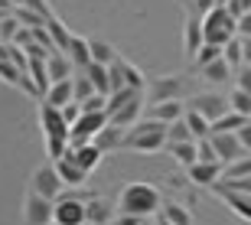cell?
<instances>
[{"mask_svg": "<svg viewBox=\"0 0 251 225\" xmlns=\"http://www.w3.org/2000/svg\"><path fill=\"white\" fill-rule=\"evenodd\" d=\"M39 127L46 134V153L49 160H59L69 150V134H72V124L62 118V108L43 101L39 104Z\"/></svg>", "mask_w": 251, "mask_h": 225, "instance_id": "obj_1", "label": "cell"}, {"mask_svg": "<svg viewBox=\"0 0 251 225\" xmlns=\"http://www.w3.org/2000/svg\"><path fill=\"white\" fill-rule=\"evenodd\" d=\"M160 206H163V196L153 183H127L118 196V212H127V216L150 219L153 212H160Z\"/></svg>", "mask_w": 251, "mask_h": 225, "instance_id": "obj_2", "label": "cell"}, {"mask_svg": "<svg viewBox=\"0 0 251 225\" xmlns=\"http://www.w3.org/2000/svg\"><path fill=\"white\" fill-rule=\"evenodd\" d=\"M167 147V124L157 118H140L137 124H130L124 134V150H140V153H157Z\"/></svg>", "mask_w": 251, "mask_h": 225, "instance_id": "obj_3", "label": "cell"}, {"mask_svg": "<svg viewBox=\"0 0 251 225\" xmlns=\"http://www.w3.org/2000/svg\"><path fill=\"white\" fill-rule=\"evenodd\" d=\"M202 29H205V43L225 46L228 39L238 36V17H232V13H228V7H225V3H219V7H212L202 17Z\"/></svg>", "mask_w": 251, "mask_h": 225, "instance_id": "obj_4", "label": "cell"}, {"mask_svg": "<svg viewBox=\"0 0 251 225\" xmlns=\"http://www.w3.org/2000/svg\"><path fill=\"white\" fill-rule=\"evenodd\" d=\"M189 88H193V82H189V75H160V78H147V88H144V98H147V104L153 101H170V98H179V101H186L189 98Z\"/></svg>", "mask_w": 251, "mask_h": 225, "instance_id": "obj_5", "label": "cell"}, {"mask_svg": "<svg viewBox=\"0 0 251 225\" xmlns=\"http://www.w3.org/2000/svg\"><path fill=\"white\" fill-rule=\"evenodd\" d=\"M52 209H56V199L43 196L36 189H26V196H23V222L46 225V222H52Z\"/></svg>", "mask_w": 251, "mask_h": 225, "instance_id": "obj_6", "label": "cell"}, {"mask_svg": "<svg viewBox=\"0 0 251 225\" xmlns=\"http://www.w3.org/2000/svg\"><path fill=\"white\" fill-rule=\"evenodd\" d=\"M108 124V111H82V118L72 124V134H69V144L78 147V144L95 141V134Z\"/></svg>", "mask_w": 251, "mask_h": 225, "instance_id": "obj_7", "label": "cell"}, {"mask_svg": "<svg viewBox=\"0 0 251 225\" xmlns=\"http://www.w3.org/2000/svg\"><path fill=\"white\" fill-rule=\"evenodd\" d=\"M29 189H36V193H43L49 199H59L65 193V179L59 176L56 163H43V167H36V173L29 179Z\"/></svg>", "mask_w": 251, "mask_h": 225, "instance_id": "obj_8", "label": "cell"}, {"mask_svg": "<svg viewBox=\"0 0 251 225\" xmlns=\"http://www.w3.org/2000/svg\"><path fill=\"white\" fill-rule=\"evenodd\" d=\"M52 222L59 225H82L88 222V212H85V196H59L56 209H52Z\"/></svg>", "mask_w": 251, "mask_h": 225, "instance_id": "obj_9", "label": "cell"}, {"mask_svg": "<svg viewBox=\"0 0 251 225\" xmlns=\"http://www.w3.org/2000/svg\"><path fill=\"white\" fill-rule=\"evenodd\" d=\"M186 108H196V111L205 114L209 121H215V118H222V114L228 111V98H225L222 92H199V95H189L186 98Z\"/></svg>", "mask_w": 251, "mask_h": 225, "instance_id": "obj_10", "label": "cell"}, {"mask_svg": "<svg viewBox=\"0 0 251 225\" xmlns=\"http://www.w3.org/2000/svg\"><path fill=\"white\" fill-rule=\"evenodd\" d=\"M186 173H189V183H193V186L212 189L215 183L222 179L225 163H222V160H196V163H189V167H186Z\"/></svg>", "mask_w": 251, "mask_h": 225, "instance_id": "obj_11", "label": "cell"}, {"mask_svg": "<svg viewBox=\"0 0 251 225\" xmlns=\"http://www.w3.org/2000/svg\"><path fill=\"white\" fill-rule=\"evenodd\" d=\"M209 141H212V147H215V153H219L222 163H232V160H238V157L248 153L235 131H212V134H209Z\"/></svg>", "mask_w": 251, "mask_h": 225, "instance_id": "obj_12", "label": "cell"}, {"mask_svg": "<svg viewBox=\"0 0 251 225\" xmlns=\"http://www.w3.org/2000/svg\"><path fill=\"white\" fill-rule=\"evenodd\" d=\"M202 46H205L202 17H196V13H186V23H183V56L193 59Z\"/></svg>", "mask_w": 251, "mask_h": 225, "instance_id": "obj_13", "label": "cell"}, {"mask_svg": "<svg viewBox=\"0 0 251 225\" xmlns=\"http://www.w3.org/2000/svg\"><path fill=\"white\" fill-rule=\"evenodd\" d=\"M52 163H56L59 176L65 179V186H82L85 179H88V173L78 167V160H75V153H72V144H69V150H65L59 160H52Z\"/></svg>", "mask_w": 251, "mask_h": 225, "instance_id": "obj_14", "label": "cell"}, {"mask_svg": "<svg viewBox=\"0 0 251 225\" xmlns=\"http://www.w3.org/2000/svg\"><path fill=\"white\" fill-rule=\"evenodd\" d=\"M144 108H147V98H144V92H140V95H134L127 104H121V108L108 111V118H111L114 124H121V127H130V124H137V121H140Z\"/></svg>", "mask_w": 251, "mask_h": 225, "instance_id": "obj_15", "label": "cell"}, {"mask_svg": "<svg viewBox=\"0 0 251 225\" xmlns=\"http://www.w3.org/2000/svg\"><path fill=\"white\" fill-rule=\"evenodd\" d=\"M196 75H199L202 82H212V85H225V82H232L235 69L228 66V59H225V56H219V59H212V62H205L202 69H196Z\"/></svg>", "mask_w": 251, "mask_h": 225, "instance_id": "obj_16", "label": "cell"}, {"mask_svg": "<svg viewBox=\"0 0 251 225\" xmlns=\"http://www.w3.org/2000/svg\"><path fill=\"white\" fill-rule=\"evenodd\" d=\"M183 111H186V101H179V98H170V101H153V104H147V108H144V114H147V118H157V121H163V124L183 118Z\"/></svg>", "mask_w": 251, "mask_h": 225, "instance_id": "obj_17", "label": "cell"}, {"mask_svg": "<svg viewBox=\"0 0 251 225\" xmlns=\"http://www.w3.org/2000/svg\"><path fill=\"white\" fill-rule=\"evenodd\" d=\"M212 193H219L225 199V206L232 209L238 219L251 222V193H242V189H212Z\"/></svg>", "mask_w": 251, "mask_h": 225, "instance_id": "obj_18", "label": "cell"}, {"mask_svg": "<svg viewBox=\"0 0 251 225\" xmlns=\"http://www.w3.org/2000/svg\"><path fill=\"white\" fill-rule=\"evenodd\" d=\"M124 134H127V127H121V124H114L111 118H108V124H104L101 131L95 134V144L108 153V150H118V147H124Z\"/></svg>", "mask_w": 251, "mask_h": 225, "instance_id": "obj_19", "label": "cell"}, {"mask_svg": "<svg viewBox=\"0 0 251 225\" xmlns=\"http://www.w3.org/2000/svg\"><path fill=\"white\" fill-rule=\"evenodd\" d=\"M72 153H75V160H78V167H82L85 173H92V170H98V163H101V157H104V150L98 147L95 141H88V144H78V147H72Z\"/></svg>", "mask_w": 251, "mask_h": 225, "instance_id": "obj_20", "label": "cell"}, {"mask_svg": "<svg viewBox=\"0 0 251 225\" xmlns=\"http://www.w3.org/2000/svg\"><path fill=\"white\" fill-rule=\"evenodd\" d=\"M46 66H49V78H52V82H59V78H72V72H75V62L69 59V52H62V49L49 52Z\"/></svg>", "mask_w": 251, "mask_h": 225, "instance_id": "obj_21", "label": "cell"}, {"mask_svg": "<svg viewBox=\"0 0 251 225\" xmlns=\"http://www.w3.org/2000/svg\"><path fill=\"white\" fill-rule=\"evenodd\" d=\"M43 101L56 104V108H62V104H69V101H75V82H72V78H59V82H52Z\"/></svg>", "mask_w": 251, "mask_h": 225, "instance_id": "obj_22", "label": "cell"}, {"mask_svg": "<svg viewBox=\"0 0 251 225\" xmlns=\"http://www.w3.org/2000/svg\"><path fill=\"white\" fill-rule=\"evenodd\" d=\"M65 52H69V59L75 62V69H88V62H92V39L72 33V43H69Z\"/></svg>", "mask_w": 251, "mask_h": 225, "instance_id": "obj_23", "label": "cell"}, {"mask_svg": "<svg viewBox=\"0 0 251 225\" xmlns=\"http://www.w3.org/2000/svg\"><path fill=\"white\" fill-rule=\"evenodd\" d=\"M167 150L170 157L176 160L179 167H189L199 160V150H196V141H167Z\"/></svg>", "mask_w": 251, "mask_h": 225, "instance_id": "obj_24", "label": "cell"}, {"mask_svg": "<svg viewBox=\"0 0 251 225\" xmlns=\"http://www.w3.org/2000/svg\"><path fill=\"white\" fill-rule=\"evenodd\" d=\"M157 222H170V225H193V212L179 202H163L160 206V216Z\"/></svg>", "mask_w": 251, "mask_h": 225, "instance_id": "obj_25", "label": "cell"}, {"mask_svg": "<svg viewBox=\"0 0 251 225\" xmlns=\"http://www.w3.org/2000/svg\"><path fill=\"white\" fill-rule=\"evenodd\" d=\"M85 212H88V222H114V206L98 196L85 199Z\"/></svg>", "mask_w": 251, "mask_h": 225, "instance_id": "obj_26", "label": "cell"}, {"mask_svg": "<svg viewBox=\"0 0 251 225\" xmlns=\"http://www.w3.org/2000/svg\"><path fill=\"white\" fill-rule=\"evenodd\" d=\"M88 78L95 82V92L101 95H111V72H108V66H101V62H88Z\"/></svg>", "mask_w": 251, "mask_h": 225, "instance_id": "obj_27", "label": "cell"}, {"mask_svg": "<svg viewBox=\"0 0 251 225\" xmlns=\"http://www.w3.org/2000/svg\"><path fill=\"white\" fill-rule=\"evenodd\" d=\"M46 26H49V36H52V43H56V49H69V43H72V33H69V26H65L62 20L52 13V17L46 20Z\"/></svg>", "mask_w": 251, "mask_h": 225, "instance_id": "obj_28", "label": "cell"}, {"mask_svg": "<svg viewBox=\"0 0 251 225\" xmlns=\"http://www.w3.org/2000/svg\"><path fill=\"white\" fill-rule=\"evenodd\" d=\"M183 118H186V124L193 127L196 137H209V134H212V121H209L205 114H199L196 108H186V111H183Z\"/></svg>", "mask_w": 251, "mask_h": 225, "instance_id": "obj_29", "label": "cell"}, {"mask_svg": "<svg viewBox=\"0 0 251 225\" xmlns=\"http://www.w3.org/2000/svg\"><path fill=\"white\" fill-rule=\"evenodd\" d=\"M121 56L111 43H104V39H92V62H101V66H111L114 59Z\"/></svg>", "mask_w": 251, "mask_h": 225, "instance_id": "obj_30", "label": "cell"}, {"mask_svg": "<svg viewBox=\"0 0 251 225\" xmlns=\"http://www.w3.org/2000/svg\"><path fill=\"white\" fill-rule=\"evenodd\" d=\"M245 121H248L245 114H238V111H232V108H228L222 118H215V121H212V131H238Z\"/></svg>", "mask_w": 251, "mask_h": 225, "instance_id": "obj_31", "label": "cell"}, {"mask_svg": "<svg viewBox=\"0 0 251 225\" xmlns=\"http://www.w3.org/2000/svg\"><path fill=\"white\" fill-rule=\"evenodd\" d=\"M167 141H196V134L186 124V118H176V121L167 124Z\"/></svg>", "mask_w": 251, "mask_h": 225, "instance_id": "obj_32", "label": "cell"}, {"mask_svg": "<svg viewBox=\"0 0 251 225\" xmlns=\"http://www.w3.org/2000/svg\"><path fill=\"white\" fill-rule=\"evenodd\" d=\"M228 108H232V111H238V114H245V118H251V95L245 92V88H238V85H235V92L228 95Z\"/></svg>", "mask_w": 251, "mask_h": 225, "instance_id": "obj_33", "label": "cell"}, {"mask_svg": "<svg viewBox=\"0 0 251 225\" xmlns=\"http://www.w3.org/2000/svg\"><path fill=\"white\" fill-rule=\"evenodd\" d=\"M23 72H26V69H20L17 62H10V59H0V82H7V85H13V88H17L20 78H23Z\"/></svg>", "mask_w": 251, "mask_h": 225, "instance_id": "obj_34", "label": "cell"}, {"mask_svg": "<svg viewBox=\"0 0 251 225\" xmlns=\"http://www.w3.org/2000/svg\"><path fill=\"white\" fill-rule=\"evenodd\" d=\"M72 82H75V101L82 104L85 98H92L95 95V82L88 78V72L82 69V75H72Z\"/></svg>", "mask_w": 251, "mask_h": 225, "instance_id": "obj_35", "label": "cell"}, {"mask_svg": "<svg viewBox=\"0 0 251 225\" xmlns=\"http://www.w3.org/2000/svg\"><path fill=\"white\" fill-rule=\"evenodd\" d=\"M222 56V46H215V43H205L202 49H199V52H196L193 59H189V62H193V72L196 69H202L205 62H212V59H219Z\"/></svg>", "mask_w": 251, "mask_h": 225, "instance_id": "obj_36", "label": "cell"}, {"mask_svg": "<svg viewBox=\"0 0 251 225\" xmlns=\"http://www.w3.org/2000/svg\"><path fill=\"white\" fill-rule=\"evenodd\" d=\"M248 173H251V157L245 153V157L232 160V163H225V173H222V176L225 179H235V176H248Z\"/></svg>", "mask_w": 251, "mask_h": 225, "instance_id": "obj_37", "label": "cell"}, {"mask_svg": "<svg viewBox=\"0 0 251 225\" xmlns=\"http://www.w3.org/2000/svg\"><path fill=\"white\" fill-rule=\"evenodd\" d=\"M222 56L228 59V66H232L235 72H238V66L245 62V59H242V39H238V36H235V39H228V43L222 46Z\"/></svg>", "mask_w": 251, "mask_h": 225, "instance_id": "obj_38", "label": "cell"}, {"mask_svg": "<svg viewBox=\"0 0 251 225\" xmlns=\"http://www.w3.org/2000/svg\"><path fill=\"white\" fill-rule=\"evenodd\" d=\"M124 82H127L130 88H137V92H144V88H147V75L140 72L137 66H130L127 59H124Z\"/></svg>", "mask_w": 251, "mask_h": 225, "instance_id": "obj_39", "label": "cell"}, {"mask_svg": "<svg viewBox=\"0 0 251 225\" xmlns=\"http://www.w3.org/2000/svg\"><path fill=\"white\" fill-rule=\"evenodd\" d=\"M20 26H23V23L17 20V13H7V17L0 20V39H13Z\"/></svg>", "mask_w": 251, "mask_h": 225, "instance_id": "obj_40", "label": "cell"}, {"mask_svg": "<svg viewBox=\"0 0 251 225\" xmlns=\"http://www.w3.org/2000/svg\"><path fill=\"white\" fill-rule=\"evenodd\" d=\"M235 82H238V88H245V92L251 95V62H242V66H238Z\"/></svg>", "mask_w": 251, "mask_h": 225, "instance_id": "obj_41", "label": "cell"}, {"mask_svg": "<svg viewBox=\"0 0 251 225\" xmlns=\"http://www.w3.org/2000/svg\"><path fill=\"white\" fill-rule=\"evenodd\" d=\"M222 0H189V13H196V17H205L212 7H219Z\"/></svg>", "mask_w": 251, "mask_h": 225, "instance_id": "obj_42", "label": "cell"}, {"mask_svg": "<svg viewBox=\"0 0 251 225\" xmlns=\"http://www.w3.org/2000/svg\"><path fill=\"white\" fill-rule=\"evenodd\" d=\"M222 3L228 7L232 17H242V13H248V10H251V0H222Z\"/></svg>", "mask_w": 251, "mask_h": 225, "instance_id": "obj_43", "label": "cell"}, {"mask_svg": "<svg viewBox=\"0 0 251 225\" xmlns=\"http://www.w3.org/2000/svg\"><path fill=\"white\" fill-rule=\"evenodd\" d=\"M62 118H65L69 124H75L78 118H82V104H78V101H69V104H62Z\"/></svg>", "mask_w": 251, "mask_h": 225, "instance_id": "obj_44", "label": "cell"}, {"mask_svg": "<svg viewBox=\"0 0 251 225\" xmlns=\"http://www.w3.org/2000/svg\"><path fill=\"white\" fill-rule=\"evenodd\" d=\"M235 134H238V141L245 144V150L251 153V118H248V121H245V124H242V127H238Z\"/></svg>", "mask_w": 251, "mask_h": 225, "instance_id": "obj_45", "label": "cell"}, {"mask_svg": "<svg viewBox=\"0 0 251 225\" xmlns=\"http://www.w3.org/2000/svg\"><path fill=\"white\" fill-rule=\"evenodd\" d=\"M238 36H251V10L238 17Z\"/></svg>", "mask_w": 251, "mask_h": 225, "instance_id": "obj_46", "label": "cell"}, {"mask_svg": "<svg viewBox=\"0 0 251 225\" xmlns=\"http://www.w3.org/2000/svg\"><path fill=\"white\" fill-rule=\"evenodd\" d=\"M238 39H242V59L251 62V36H238Z\"/></svg>", "mask_w": 251, "mask_h": 225, "instance_id": "obj_47", "label": "cell"}, {"mask_svg": "<svg viewBox=\"0 0 251 225\" xmlns=\"http://www.w3.org/2000/svg\"><path fill=\"white\" fill-rule=\"evenodd\" d=\"M10 3H13V7H20V3H26V0H10Z\"/></svg>", "mask_w": 251, "mask_h": 225, "instance_id": "obj_48", "label": "cell"}]
</instances>
